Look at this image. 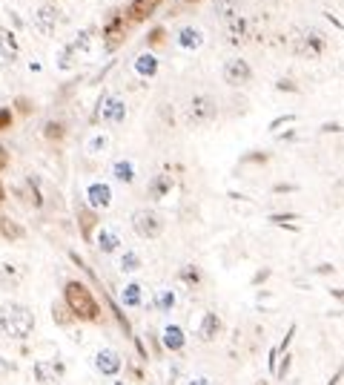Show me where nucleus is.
<instances>
[{"label":"nucleus","instance_id":"obj_1","mask_svg":"<svg viewBox=\"0 0 344 385\" xmlns=\"http://www.w3.org/2000/svg\"><path fill=\"white\" fill-rule=\"evenodd\" d=\"M35 331V313L29 305L20 302H4L0 305V334L9 337V339H29Z\"/></svg>","mask_w":344,"mask_h":385},{"label":"nucleus","instance_id":"obj_2","mask_svg":"<svg viewBox=\"0 0 344 385\" xmlns=\"http://www.w3.org/2000/svg\"><path fill=\"white\" fill-rule=\"evenodd\" d=\"M64 302L69 305L75 319H81V322H101V302L95 299V293H92L83 282L69 279L64 285Z\"/></svg>","mask_w":344,"mask_h":385},{"label":"nucleus","instance_id":"obj_3","mask_svg":"<svg viewBox=\"0 0 344 385\" xmlns=\"http://www.w3.org/2000/svg\"><path fill=\"white\" fill-rule=\"evenodd\" d=\"M132 230L141 236V239H158L164 233V216L158 210H152V207H141V210L132 213Z\"/></svg>","mask_w":344,"mask_h":385},{"label":"nucleus","instance_id":"obj_4","mask_svg":"<svg viewBox=\"0 0 344 385\" xmlns=\"http://www.w3.org/2000/svg\"><path fill=\"white\" fill-rule=\"evenodd\" d=\"M215 115H218V104L212 95H193L190 104H186V121H190L193 127H204L209 121H215Z\"/></svg>","mask_w":344,"mask_h":385},{"label":"nucleus","instance_id":"obj_5","mask_svg":"<svg viewBox=\"0 0 344 385\" xmlns=\"http://www.w3.org/2000/svg\"><path fill=\"white\" fill-rule=\"evenodd\" d=\"M32 377H35V382L38 385H57L60 379L67 377V365H64V360H35V365H32Z\"/></svg>","mask_w":344,"mask_h":385},{"label":"nucleus","instance_id":"obj_6","mask_svg":"<svg viewBox=\"0 0 344 385\" xmlns=\"http://www.w3.org/2000/svg\"><path fill=\"white\" fill-rule=\"evenodd\" d=\"M127 23H130L127 15H121V12H112L109 20L104 23V46H106L109 52H115L123 41H127V32H130Z\"/></svg>","mask_w":344,"mask_h":385},{"label":"nucleus","instance_id":"obj_7","mask_svg":"<svg viewBox=\"0 0 344 385\" xmlns=\"http://www.w3.org/2000/svg\"><path fill=\"white\" fill-rule=\"evenodd\" d=\"M98 121H104V124H121L123 118H127V101H123L121 95H104L101 101H98Z\"/></svg>","mask_w":344,"mask_h":385},{"label":"nucleus","instance_id":"obj_8","mask_svg":"<svg viewBox=\"0 0 344 385\" xmlns=\"http://www.w3.org/2000/svg\"><path fill=\"white\" fill-rule=\"evenodd\" d=\"M224 81L230 86H247L249 81H253V67H249L244 58H230V61L224 64Z\"/></svg>","mask_w":344,"mask_h":385},{"label":"nucleus","instance_id":"obj_9","mask_svg":"<svg viewBox=\"0 0 344 385\" xmlns=\"http://www.w3.org/2000/svg\"><path fill=\"white\" fill-rule=\"evenodd\" d=\"M95 371L104 374V377H118L123 371V360H121V353L112 351V348H101L95 353Z\"/></svg>","mask_w":344,"mask_h":385},{"label":"nucleus","instance_id":"obj_10","mask_svg":"<svg viewBox=\"0 0 344 385\" xmlns=\"http://www.w3.org/2000/svg\"><path fill=\"white\" fill-rule=\"evenodd\" d=\"M293 49H296V55H301V58H319V55L327 49V43H324V38H322L319 32H304V35L293 43Z\"/></svg>","mask_w":344,"mask_h":385},{"label":"nucleus","instance_id":"obj_11","mask_svg":"<svg viewBox=\"0 0 344 385\" xmlns=\"http://www.w3.org/2000/svg\"><path fill=\"white\" fill-rule=\"evenodd\" d=\"M86 201L92 210H106V207H112V187L106 182H92L86 187Z\"/></svg>","mask_w":344,"mask_h":385},{"label":"nucleus","instance_id":"obj_12","mask_svg":"<svg viewBox=\"0 0 344 385\" xmlns=\"http://www.w3.org/2000/svg\"><path fill=\"white\" fill-rule=\"evenodd\" d=\"M35 29L43 35V38H49V35H55V29H57V20H60V15H57V9L52 6V4H43L41 9H35Z\"/></svg>","mask_w":344,"mask_h":385},{"label":"nucleus","instance_id":"obj_13","mask_svg":"<svg viewBox=\"0 0 344 385\" xmlns=\"http://www.w3.org/2000/svg\"><path fill=\"white\" fill-rule=\"evenodd\" d=\"M20 55V46H18V38L9 32V29L0 26V69H6L18 61Z\"/></svg>","mask_w":344,"mask_h":385},{"label":"nucleus","instance_id":"obj_14","mask_svg":"<svg viewBox=\"0 0 344 385\" xmlns=\"http://www.w3.org/2000/svg\"><path fill=\"white\" fill-rule=\"evenodd\" d=\"M175 43L184 49V52H198L204 46V32L198 26H181L178 35H175Z\"/></svg>","mask_w":344,"mask_h":385},{"label":"nucleus","instance_id":"obj_15","mask_svg":"<svg viewBox=\"0 0 344 385\" xmlns=\"http://www.w3.org/2000/svg\"><path fill=\"white\" fill-rule=\"evenodd\" d=\"M95 245H98V250H101V253H118V250H121V245H123V236H121V230H118L115 224H106V227H101V230H98V239H95Z\"/></svg>","mask_w":344,"mask_h":385},{"label":"nucleus","instance_id":"obj_16","mask_svg":"<svg viewBox=\"0 0 344 385\" xmlns=\"http://www.w3.org/2000/svg\"><path fill=\"white\" fill-rule=\"evenodd\" d=\"M172 187H175V179L170 173H158L155 179L149 182V187H146V196L152 198V201H161V198H167L170 193H172Z\"/></svg>","mask_w":344,"mask_h":385},{"label":"nucleus","instance_id":"obj_17","mask_svg":"<svg viewBox=\"0 0 344 385\" xmlns=\"http://www.w3.org/2000/svg\"><path fill=\"white\" fill-rule=\"evenodd\" d=\"M184 342H186V334H184V328L181 325H164V331H161V348L164 351H172V353H178L181 348H184Z\"/></svg>","mask_w":344,"mask_h":385},{"label":"nucleus","instance_id":"obj_18","mask_svg":"<svg viewBox=\"0 0 344 385\" xmlns=\"http://www.w3.org/2000/svg\"><path fill=\"white\" fill-rule=\"evenodd\" d=\"M224 35H227V41H230L233 46H241V43L249 38V23H247V18H241V15L230 18V20H227V29H224Z\"/></svg>","mask_w":344,"mask_h":385},{"label":"nucleus","instance_id":"obj_19","mask_svg":"<svg viewBox=\"0 0 344 385\" xmlns=\"http://www.w3.org/2000/svg\"><path fill=\"white\" fill-rule=\"evenodd\" d=\"M161 4H164V0H132L130 12H127V20H130V23H144Z\"/></svg>","mask_w":344,"mask_h":385},{"label":"nucleus","instance_id":"obj_20","mask_svg":"<svg viewBox=\"0 0 344 385\" xmlns=\"http://www.w3.org/2000/svg\"><path fill=\"white\" fill-rule=\"evenodd\" d=\"M98 224H101L98 210H92V207H78V227H81V236L86 242H92V233H95Z\"/></svg>","mask_w":344,"mask_h":385},{"label":"nucleus","instance_id":"obj_21","mask_svg":"<svg viewBox=\"0 0 344 385\" xmlns=\"http://www.w3.org/2000/svg\"><path fill=\"white\" fill-rule=\"evenodd\" d=\"M218 334H221V319H218V313H204L201 316V325H198V339L201 342H212L218 339Z\"/></svg>","mask_w":344,"mask_h":385},{"label":"nucleus","instance_id":"obj_22","mask_svg":"<svg viewBox=\"0 0 344 385\" xmlns=\"http://www.w3.org/2000/svg\"><path fill=\"white\" fill-rule=\"evenodd\" d=\"M135 75H141V78H155V75H158V58H155L152 52H141L138 58H135Z\"/></svg>","mask_w":344,"mask_h":385},{"label":"nucleus","instance_id":"obj_23","mask_svg":"<svg viewBox=\"0 0 344 385\" xmlns=\"http://www.w3.org/2000/svg\"><path fill=\"white\" fill-rule=\"evenodd\" d=\"M20 279H23V273H20L18 264H12V262L0 264V288L4 290H15L20 285Z\"/></svg>","mask_w":344,"mask_h":385},{"label":"nucleus","instance_id":"obj_24","mask_svg":"<svg viewBox=\"0 0 344 385\" xmlns=\"http://www.w3.org/2000/svg\"><path fill=\"white\" fill-rule=\"evenodd\" d=\"M0 236H4L6 242H20V239H26V227L0 213Z\"/></svg>","mask_w":344,"mask_h":385},{"label":"nucleus","instance_id":"obj_25","mask_svg":"<svg viewBox=\"0 0 344 385\" xmlns=\"http://www.w3.org/2000/svg\"><path fill=\"white\" fill-rule=\"evenodd\" d=\"M175 305H178V293L170 290V288L158 290V293H155V299H152V308H155V311H161V313H172Z\"/></svg>","mask_w":344,"mask_h":385},{"label":"nucleus","instance_id":"obj_26","mask_svg":"<svg viewBox=\"0 0 344 385\" xmlns=\"http://www.w3.org/2000/svg\"><path fill=\"white\" fill-rule=\"evenodd\" d=\"M121 302L127 308H141L144 305V288L138 282H130L127 288L121 290Z\"/></svg>","mask_w":344,"mask_h":385},{"label":"nucleus","instance_id":"obj_27","mask_svg":"<svg viewBox=\"0 0 344 385\" xmlns=\"http://www.w3.org/2000/svg\"><path fill=\"white\" fill-rule=\"evenodd\" d=\"M52 322H55V325H60V328H69V325H72V322H78V319H75V313L69 311V305H67L64 299H60V302H55V305H52Z\"/></svg>","mask_w":344,"mask_h":385},{"label":"nucleus","instance_id":"obj_28","mask_svg":"<svg viewBox=\"0 0 344 385\" xmlns=\"http://www.w3.org/2000/svg\"><path fill=\"white\" fill-rule=\"evenodd\" d=\"M112 175H115L121 184H132V182H135V164L127 161V158H121V161L112 164Z\"/></svg>","mask_w":344,"mask_h":385},{"label":"nucleus","instance_id":"obj_29","mask_svg":"<svg viewBox=\"0 0 344 385\" xmlns=\"http://www.w3.org/2000/svg\"><path fill=\"white\" fill-rule=\"evenodd\" d=\"M43 138L52 141V144L64 141V138H67V124H64V121H57V118H52V121L43 124Z\"/></svg>","mask_w":344,"mask_h":385},{"label":"nucleus","instance_id":"obj_30","mask_svg":"<svg viewBox=\"0 0 344 385\" xmlns=\"http://www.w3.org/2000/svg\"><path fill=\"white\" fill-rule=\"evenodd\" d=\"M78 61H81V55H78V49L72 43H67L64 49L57 52V69H72V67H78Z\"/></svg>","mask_w":344,"mask_h":385},{"label":"nucleus","instance_id":"obj_31","mask_svg":"<svg viewBox=\"0 0 344 385\" xmlns=\"http://www.w3.org/2000/svg\"><path fill=\"white\" fill-rule=\"evenodd\" d=\"M141 256H138V250H123V256H121V262H118V268L123 271V273H138L141 271Z\"/></svg>","mask_w":344,"mask_h":385},{"label":"nucleus","instance_id":"obj_32","mask_svg":"<svg viewBox=\"0 0 344 385\" xmlns=\"http://www.w3.org/2000/svg\"><path fill=\"white\" fill-rule=\"evenodd\" d=\"M109 150V135L106 133H95L89 141H86V153L89 156H101V153H106Z\"/></svg>","mask_w":344,"mask_h":385},{"label":"nucleus","instance_id":"obj_33","mask_svg":"<svg viewBox=\"0 0 344 385\" xmlns=\"http://www.w3.org/2000/svg\"><path fill=\"white\" fill-rule=\"evenodd\" d=\"M178 279H181L184 285H190V288H198L204 276H201V271L195 268V264H184V268L178 271Z\"/></svg>","mask_w":344,"mask_h":385},{"label":"nucleus","instance_id":"obj_34","mask_svg":"<svg viewBox=\"0 0 344 385\" xmlns=\"http://www.w3.org/2000/svg\"><path fill=\"white\" fill-rule=\"evenodd\" d=\"M92 35H95V32H92V29H83V32H78L69 43L78 49V55L83 58V55H89V49H92Z\"/></svg>","mask_w":344,"mask_h":385},{"label":"nucleus","instance_id":"obj_35","mask_svg":"<svg viewBox=\"0 0 344 385\" xmlns=\"http://www.w3.org/2000/svg\"><path fill=\"white\" fill-rule=\"evenodd\" d=\"M20 196H23L29 204H32V207H41V204H43V196H41V190H38L35 179H29V182H26V187L20 190Z\"/></svg>","mask_w":344,"mask_h":385},{"label":"nucleus","instance_id":"obj_36","mask_svg":"<svg viewBox=\"0 0 344 385\" xmlns=\"http://www.w3.org/2000/svg\"><path fill=\"white\" fill-rule=\"evenodd\" d=\"M164 43H167V29H164V26H155L152 32L146 35V46H149V49H161Z\"/></svg>","mask_w":344,"mask_h":385},{"label":"nucleus","instance_id":"obj_37","mask_svg":"<svg viewBox=\"0 0 344 385\" xmlns=\"http://www.w3.org/2000/svg\"><path fill=\"white\" fill-rule=\"evenodd\" d=\"M215 15H218V18H224V20L235 18V15H238L235 0H215Z\"/></svg>","mask_w":344,"mask_h":385},{"label":"nucleus","instance_id":"obj_38","mask_svg":"<svg viewBox=\"0 0 344 385\" xmlns=\"http://www.w3.org/2000/svg\"><path fill=\"white\" fill-rule=\"evenodd\" d=\"M12 124H15V109H12V107H4V109H0V133L9 130Z\"/></svg>","mask_w":344,"mask_h":385},{"label":"nucleus","instance_id":"obj_39","mask_svg":"<svg viewBox=\"0 0 344 385\" xmlns=\"http://www.w3.org/2000/svg\"><path fill=\"white\" fill-rule=\"evenodd\" d=\"M290 363H293V360H290V351H287L284 357H281V363L275 365V371H273V374H275L278 379H284V377H287V371H290Z\"/></svg>","mask_w":344,"mask_h":385},{"label":"nucleus","instance_id":"obj_40","mask_svg":"<svg viewBox=\"0 0 344 385\" xmlns=\"http://www.w3.org/2000/svg\"><path fill=\"white\" fill-rule=\"evenodd\" d=\"M15 112H20V115H32V101L29 98H15Z\"/></svg>","mask_w":344,"mask_h":385},{"label":"nucleus","instance_id":"obj_41","mask_svg":"<svg viewBox=\"0 0 344 385\" xmlns=\"http://www.w3.org/2000/svg\"><path fill=\"white\" fill-rule=\"evenodd\" d=\"M9 374H15V365H12L9 360H4V357H0V379H4V377H9Z\"/></svg>","mask_w":344,"mask_h":385},{"label":"nucleus","instance_id":"obj_42","mask_svg":"<svg viewBox=\"0 0 344 385\" xmlns=\"http://www.w3.org/2000/svg\"><path fill=\"white\" fill-rule=\"evenodd\" d=\"M293 337H296V325H293V328L287 331V337H284V339H281V345H278V351H284V353H287V348H290V342H293Z\"/></svg>","mask_w":344,"mask_h":385},{"label":"nucleus","instance_id":"obj_43","mask_svg":"<svg viewBox=\"0 0 344 385\" xmlns=\"http://www.w3.org/2000/svg\"><path fill=\"white\" fill-rule=\"evenodd\" d=\"M6 167H9V150H6L4 144H0V173H4Z\"/></svg>","mask_w":344,"mask_h":385},{"label":"nucleus","instance_id":"obj_44","mask_svg":"<svg viewBox=\"0 0 344 385\" xmlns=\"http://www.w3.org/2000/svg\"><path fill=\"white\" fill-rule=\"evenodd\" d=\"M127 374H130L135 382H141V379H144V371H141L138 365H127Z\"/></svg>","mask_w":344,"mask_h":385},{"label":"nucleus","instance_id":"obj_45","mask_svg":"<svg viewBox=\"0 0 344 385\" xmlns=\"http://www.w3.org/2000/svg\"><path fill=\"white\" fill-rule=\"evenodd\" d=\"M270 222H275V224H290V222H296V216H293V213H287V216H270Z\"/></svg>","mask_w":344,"mask_h":385},{"label":"nucleus","instance_id":"obj_46","mask_svg":"<svg viewBox=\"0 0 344 385\" xmlns=\"http://www.w3.org/2000/svg\"><path fill=\"white\" fill-rule=\"evenodd\" d=\"M190 385H215L209 377H195V379H190Z\"/></svg>","mask_w":344,"mask_h":385},{"label":"nucleus","instance_id":"obj_47","mask_svg":"<svg viewBox=\"0 0 344 385\" xmlns=\"http://www.w3.org/2000/svg\"><path fill=\"white\" fill-rule=\"evenodd\" d=\"M341 374H344V368H338V371H336V377H333V379H330L327 385H338V379H341Z\"/></svg>","mask_w":344,"mask_h":385},{"label":"nucleus","instance_id":"obj_48","mask_svg":"<svg viewBox=\"0 0 344 385\" xmlns=\"http://www.w3.org/2000/svg\"><path fill=\"white\" fill-rule=\"evenodd\" d=\"M330 296H333V299H338V302H344V290H330Z\"/></svg>","mask_w":344,"mask_h":385},{"label":"nucleus","instance_id":"obj_49","mask_svg":"<svg viewBox=\"0 0 344 385\" xmlns=\"http://www.w3.org/2000/svg\"><path fill=\"white\" fill-rule=\"evenodd\" d=\"M6 201V190H4V182H0V204Z\"/></svg>","mask_w":344,"mask_h":385},{"label":"nucleus","instance_id":"obj_50","mask_svg":"<svg viewBox=\"0 0 344 385\" xmlns=\"http://www.w3.org/2000/svg\"><path fill=\"white\" fill-rule=\"evenodd\" d=\"M115 385H132V382H130V379H118Z\"/></svg>","mask_w":344,"mask_h":385},{"label":"nucleus","instance_id":"obj_51","mask_svg":"<svg viewBox=\"0 0 344 385\" xmlns=\"http://www.w3.org/2000/svg\"><path fill=\"white\" fill-rule=\"evenodd\" d=\"M184 4H186V6H190V4H198V0H184Z\"/></svg>","mask_w":344,"mask_h":385}]
</instances>
